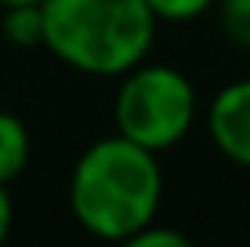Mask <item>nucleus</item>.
Returning a JSON list of instances; mask_svg holds the SVG:
<instances>
[{"label": "nucleus", "mask_w": 250, "mask_h": 247, "mask_svg": "<svg viewBox=\"0 0 250 247\" xmlns=\"http://www.w3.org/2000/svg\"><path fill=\"white\" fill-rule=\"evenodd\" d=\"M22 4H44V0H0V11L4 7H22Z\"/></svg>", "instance_id": "9b49d317"}, {"label": "nucleus", "mask_w": 250, "mask_h": 247, "mask_svg": "<svg viewBox=\"0 0 250 247\" xmlns=\"http://www.w3.org/2000/svg\"><path fill=\"white\" fill-rule=\"evenodd\" d=\"M200 116L192 80L163 62H138L120 76L113 127L138 146L163 153L185 138Z\"/></svg>", "instance_id": "7ed1b4c3"}, {"label": "nucleus", "mask_w": 250, "mask_h": 247, "mask_svg": "<svg viewBox=\"0 0 250 247\" xmlns=\"http://www.w3.org/2000/svg\"><path fill=\"white\" fill-rule=\"evenodd\" d=\"M160 153L124 138L120 131L91 142L69 171V211L83 233L131 244L163 203Z\"/></svg>", "instance_id": "f257e3e1"}, {"label": "nucleus", "mask_w": 250, "mask_h": 247, "mask_svg": "<svg viewBox=\"0 0 250 247\" xmlns=\"http://www.w3.org/2000/svg\"><path fill=\"white\" fill-rule=\"evenodd\" d=\"M0 29H4L7 44L15 47H44V4L4 7Z\"/></svg>", "instance_id": "423d86ee"}, {"label": "nucleus", "mask_w": 250, "mask_h": 247, "mask_svg": "<svg viewBox=\"0 0 250 247\" xmlns=\"http://www.w3.org/2000/svg\"><path fill=\"white\" fill-rule=\"evenodd\" d=\"M207 131L225 160L250 171V76L232 80L207 106Z\"/></svg>", "instance_id": "20e7f679"}, {"label": "nucleus", "mask_w": 250, "mask_h": 247, "mask_svg": "<svg viewBox=\"0 0 250 247\" xmlns=\"http://www.w3.org/2000/svg\"><path fill=\"white\" fill-rule=\"evenodd\" d=\"M160 222V218H156ZM156 222H149L142 233L131 240V247H188V236L178 229H160Z\"/></svg>", "instance_id": "1a4fd4ad"}, {"label": "nucleus", "mask_w": 250, "mask_h": 247, "mask_svg": "<svg viewBox=\"0 0 250 247\" xmlns=\"http://www.w3.org/2000/svg\"><path fill=\"white\" fill-rule=\"evenodd\" d=\"M218 19L239 47H250V0H218Z\"/></svg>", "instance_id": "0eeeda50"}, {"label": "nucleus", "mask_w": 250, "mask_h": 247, "mask_svg": "<svg viewBox=\"0 0 250 247\" xmlns=\"http://www.w3.org/2000/svg\"><path fill=\"white\" fill-rule=\"evenodd\" d=\"M29 127L19 113H11V109H0V182L11 185L15 178L25 171V164H29Z\"/></svg>", "instance_id": "39448f33"}, {"label": "nucleus", "mask_w": 250, "mask_h": 247, "mask_svg": "<svg viewBox=\"0 0 250 247\" xmlns=\"http://www.w3.org/2000/svg\"><path fill=\"white\" fill-rule=\"evenodd\" d=\"M156 15L145 0H44V51L87 76H124L145 62Z\"/></svg>", "instance_id": "f03ea898"}, {"label": "nucleus", "mask_w": 250, "mask_h": 247, "mask_svg": "<svg viewBox=\"0 0 250 247\" xmlns=\"http://www.w3.org/2000/svg\"><path fill=\"white\" fill-rule=\"evenodd\" d=\"M11 225H15V200L7 193V185L0 182V244L11 236Z\"/></svg>", "instance_id": "9d476101"}, {"label": "nucleus", "mask_w": 250, "mask_h": 247, "mask_svg": "<svg viewBox=\"0 0 250 247\" xmlns=\"http://www.w3.org/2000/svg\"><path fill=\"white\" fill-rule=\"evenodd\" d=\"M145 4L156 15V22H192L207 15L218 0H145Z\"/></svg>", "instance_id": "6e6552de"}]
</instances>
